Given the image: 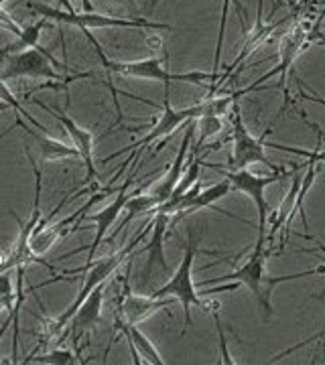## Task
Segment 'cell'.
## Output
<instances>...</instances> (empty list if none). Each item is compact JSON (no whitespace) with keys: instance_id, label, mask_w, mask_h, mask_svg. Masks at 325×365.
Returning a JSON list of instances; mask_svg holds the SVG:
<instances>
[{"instance_id":"obj_1","label":"cell","mask_w":325,"mask_h":365,"mask_svg":"<svg viewBox=\"0 0 325 365\" xmlns=\"http://www.w3.org/2000/svg\"><path fill=\"white\" fill-rule=\"evenodd\" d=\"M273 252V248H269L266 234H259L256 246H254L252 254L248 256L246 262L242 266H238L234 272L224 274V276L216 278V280H204L201 287L220 284V282H232L236 287L244 284L254 294V299L259 302V307L262 309L264 317L271 319L273 317V302H271V297H273L274 287H279L283 282H289V280H297V278H305V276H315V274L325 272V266H315L311 270H303V272L271 276V274L266 272V260H269V256Z\"/></svg>"},{"instance_id":"obj_2","label":"cell","mask_w":325,"mask_h":365,"mask_svg":"<svg viewBox=\"0 0 325 365\" xmlns=\"http://www.w3.org/2000/svg\"><path fill=\"white\" fill-rule=\"evenodd\" d=\"M86 37L94 45V51L100 57L102 67L106 69V86L112 83V73L124 76V78L136 79H153L161 81L163 86H171L173 81L179 83H195V86H204L208 81H218L221 78L220 73H206V71H189V73H173L167 67L163 66V61L159 57H149V59H139V61H110L108 55L104 53V47L94 39V35L86 31Z\"/></svg>"},{"instance_id":"obj_3","label":"cell","mask_w":325,"mask_h":365,"mask_svg":"<svg viewBox=\"0 0 325 365\" xmlns=\"http://www.w3.org/2000/svg\"><path fill=\"white\" fill-rule=\"evenodd\" d=\"M169 91H171V86H165V100H163V106L155 104V102H149L146 100V104L153 106V108H159L163 114L159 116L156 120V124L151 128L149 134H144L141 140H136L134 144H130L126 148H122V150H116V153H112V155H108V157L102 160V163H110V160H114L118 158L120 155H126L130 153V157L126 158V163H122V167L118 169V173L114 175V181L120 179L122 175H124V170L129 169L130 163H136L139 158L143 157V153L151 146L153 143L156 140H161V138H167L171 136L175 130H179L181 126H185L187 122H191V120H197L199 116H204V108H201V102H197V104L189 106V108H183V110H175L173 106H171V100H169Z\"/></svg>"},{"instance_id":"obj_4","label":"cell","mask_w":325,"mask_h":365,"mask_svg":"<svg viewBox=\"0 0 325 365\" xmlns=\"http://www.w3.org/2000/svg\"><path fill=\"white\" fill-rule=\"evenodd\" d=\"M146 235V227H144L141 234H136L132 240H130V244H126L124 248L116 250V252H112V254H108L104 258H100V260L96 262H88L84 268H78V270H69L71 272H81L84 274V282H81V287H79L78 294H76V299L74 302L69 304V309L64 311V313L59 314L53 323H49V331H47V335L53 337V335H57V333H61L65 331V325L69 323V319L74 317V313L79 309V304L84 302V300L88 299V294H90L94 288H98L100 284H106V280L112 276V274L116 272L118 266L122 264V262L129 258L130 254L134 252L136 248V244H141L143 242V237Z\"/></svg>"},{"instance_id":"obj_5","label":"cell","mask_w":325,"mask_h":365,"mask_svg":"<svg viewBox=\"0 0 325 365\" xmlns=\"http://www.w3.org/2000/svg\"><path fill=\"white\" fill-rule=\"evenodd\" d=\"M4 59V67L0 71V79L9 81V79H49L55 83V88H67L71 81L84 78H91L94 73H74V76H67L61 73L59 69V61L53 59V55L43 47L37 49H26V51L19 53H9V55H2Z\"/></svg>"},{"instance_id":"obj_6","label":"cell","mask_w":325,"mask_h":365,"mask_svg":"<svg viewBox=\"0 0 325 365\" xmlns=\"http://www.w3.org/2000/svg\"><path fill=\"white\" fill-rule=\"evenodd\" d=\"M195 254H197V242L194 240V232L187 230V246H185L183 260L179 262L177 270L169 280L153 292V297H156V299H175L181 302L183 314H185V325H183L181 335H185L187 329L194 325L191 307L206 309V300L201 299V294L197 292V288L194 284V274H191L194 272Z\"/></svg>"},{"instance_id":"obj_7","label":"cell","mask_w":325,"mask_h":365,"mask_svg":"<svg viewBox=\"0 0 325 365\" xmlns=\"http://www.w3.org/2000/svg\"><path fill=\"white\" fill-rule=\"evenodd\" d=\"M26 6L31 11L45 16L47 21H55L59 25H71V26H81L84 31H90V29H112V26H120V29H149V31H175V26L167 25V23H155V21H149L143 16H132V19H122V16H108V14H100L96 11H84V13H67L61 9H53L47 4H41V2H26Z\"/></svg>"},{"instance_id":"obj_8","label":"cell","mask_w":325,"mask_h":365,"mask_svg":"<svg viewBox=\"0 0 325 365\" xmlns=\"http://www.w3.org/2000/svg\"><path fill=\"white\" fill-rule=\"evenodd\" d=\"M309 29H311V26L307 25V23H295V25L291 26L285 35H283L281 45H279V66L274 67V69H271L269 73H264L262 78L256 79L252 86L244 88V96H248L250 91L259 90L264 81H269L271 78H274L276 73L281 76L279 86H283V90H285V102H283V106H281V110H279V114H276V118H274V122L283 116V114L286 112V108L291 106V93H289V81H286V73L291 71V67H293V63H295V59L299 57V53L303 51V49L307 47V43L311 41V33H309Z\"/></svg>"},{"instance_id":"obj_9","label":"cell","mask_w":325,"mask_h":365,"mask_svg":"<svg viewBox=\"0 0 325 365\" xmlns=\"http://www.w3.org/2000/svg\"><path fill=\"white\" fill-rule=\"evenodd\" d=\"M209 167L216 170H220L221 175L232 182V189L234 191H240L248 195L254 205L259 209V234H266V215H269V203H266V197H264V189L273 182H279L286 179V177H293L301 167H307V163H303L299 167H295L293 170H285V169H276L273 170V175H266V177H259L254 173H250L248 169H232V170H224L218 165H211Z\"/></svg>"},{"instance_id":"obj_10","label":"cell","mask_w":325,"mask_h":365,"mask_svg":"<svg viewBox=\"0 0 325 365\" xmlns=\"http://www.w3.org/2000/svg\"><path fill=\"white\" fill-rule=\"evenodd\" d=\"M232 143H234V150H232V158H230V167L232 169H246L248 165H252V163H262V165H266L269 169L276 170L273 163L269 160L266 157V153H264V148H266V143H264V138L271 134V128H273V124L266 128V130L262 132V136L256 138V136H252L248 128L244 126V122H242V116H240V110H238V106L234 104V120H232Z\"/></svg>"},{"instance_id":"obj_11","label":"cell","mask_w":325,"mask_h":365,"mask_svg":"<svg viewBox=\"0 0 325 365\" xmlns=\"http://www.w3.org/2000/svg\"><path fill=\"white\" fill-rule=\"evenodd\" d=\"M132 182H134V179H132V175H130L129 179L124 181V185H122V187H118L116 193H114V199H112V201H110V203H108L104 209H100L98 213L84 215V222L96 223V235H94V242H91L90 246H84V248L74 250V252H67L65 256L57 258V260H65V258H69V256H76V254L84 252V250H88V262L94 260V254H96L98 246H102V242H104L108 230L114 225V222L118 220V215L124 211L126 203H129V199L132 197V193H134V191H130Z\"/></svg>"},{"instance_id":"obj_12","label":"cell","mask_w":325,"mask_h":365,"mask_svg":"<svg viewBox=\"0 0 325 365\" xmlns=\"http://www.w3.org/2000/svg\"><path fill=\"white\" fill-rule=\"evenodd\" d=\"M25 100L35 102V104L41 106L45 112H49V114H53V116L59 120V124H61L65 128V132H67V136H69V140L74 144V148L79 153V160H81L84 167H86V182L94 181L96 175H98L96 165H94V140H96V134L91 130L81 128L74 118L67 116L64 110H59V108H49L47 104L39 102L37 98H25Z\"/></svg>"},{"instance_id":"obj_13","label":"cell","mask_w":325,"mask_h":365,"mask_svg":"<svg viewBox=\"0 0 325 365\" xmlns=\"http://www.w3.org/2000/svg\"><path fill=\"white\" fill-rule=\"evenodd\" d=\"M108 193H112V187L108 185V187H102V189H98V191H94L91 197L81 205L79 209H76L71 215H67L65 220L57 223H49V225H45L43 230L39 232H35V235L31 237V250H33V254L35 256H43V254H47L49 250L59 242V237H64L67 234V227L71 225V223H76L79 217H84L86 215V211L91 209L98 201H102Z\"/></svg>"},{"instance_id":"obj_14","label":"cell","mask_w":325,"mask_h":365,"mask_svg":"<svg viewBox=\"0 0 325 365\" xmlns=\"http://www.w3.org/2000/svg\"><path fill=\"white\" fill-rule=\"evenodd\" d=\"M194 132H195V120L191 122H187L185 124V134H183V140L181 146H179V153H177V157L175 160L171 163V167L165 173V177L161 179V181L156 182L155 187L149 191L151 195L156 197V201H159V205L161 203H165L171 195H173V191H175V187H177V182L181 179L183 170H185V163H187V153H189V144H191V138H194Z\"/></svg>"},{"instance_id":"obj_15","label":"cell","mask_w":325,"mask_h":365,"mask_svg":"<svg viewBox=\"0 0 325 365\" xmlns=\"http://www.w3.org/2000/svg\"><path fill=\"white\" fill-rule=\"evenodd\" d=\"M106 284H100L98 288H94L88 299L79 304V309L74 313V317L69 319V329L65 333H69L74 341L79 339V335L90 333L94 331L98 323H100V314H102V300H104Z\"/></svg>"},{"instance_id":"obj_16","label":"cell","mask_w":325,"mask_h":365,"mask_svg":"<svg viewBox=\"0 0 325 365\" xmlns=\"http://www.w3.org/2000/svg\"><path fill=\"white\" fill-rule=\"evenodd\" d=\"M14 126H19L21 130H25L26 136H29V138H33V140L37 143L41 158H43V160H47V163L61 160V158H79V153L74 148V144H67L64 143V140H55V138L47 136V134H43V132L33 130V128H31V126L25 122V118H16L13 126L4 132V134H0V138H4L9 132L13 130Z\"/></svg>"},{"instance_id":"obj_17","label":"cell","mask_w":325,"mask_h":365,"mask_svg":"<svg viewBox=\"0 0 325 365\" xmlns=\"http://www.w3.org/2000/svg\"><path fill=\"white\" fill-rule=\"evenodd\" d=\"M175 299H156V297H139V294H124V300L120 304V317L130 323V325H139L146 321L151 314L159 313V311H167L171 314V307H173Z\"/></svg>"},{"instance_id":"obj_18","label":"cell","mask_w":325,"mask_h":365,"mask_svg":"<svg viewBox=\"0 0 325 365\" xmlns=\"http://www.w3.org/2000/svg\"><path fill=\"white\" fill-rule=\"evenodd\" d=\"M116 327L118 331H120V333L126 337V341H129V347L130 351H132V361H134V364L141 365L143 361H149V364L153 365L165 364V359L159 355V351L155 349V345L151 343V339L144 335L139 327L126 323L120 314L116 317Z\"/></svg>"},{"instance_id":"obj_19","label":"cell","mask_w":325,"mask_h":365,"mask_svg":"<svg viewBox=\"0 0 325 365\" xmlns=\"http://www.w3.org/2000/svg\"><path fill=\"white\" fill-rule=\"evenodd\" d=\"M171 215L167 213H155V220L151 222V227H153V235H151V242L146 244L144 252L149 254L146 258V266H144L143 276H151L155 272L156 268L161 270H169V262L165 258V250H163V242H165V234H167V227H169Z\"/></svg>"},{"instance_id":"obj_20","label":"cell","mask_w":325,"mask_h":365,"mask_svg":"<svg viewBox=\"0 0 325 365\" xmlns=\"http://www.w3.org/2000/svg\"><path fill=\"white\" fill-rule=\"evenodd\" d=\"M293 185H291V189L286 191L285 199L281 201V205L276 209V213H274L273 223H271V230H269V234H266V242L269 244H273L274 242V235L279 234L281 230H285L286 232V225L289 222L295 217V207H297V193H299V187H301V177L299 170L293 175ZM283 240H285V235H283ZM281 246H283V242H281Z\"/></svg>"},{"instance_id":"obj_21","label":"cell","mask_w":325,"mask_h":365,"mask_svg":"<svg viewBox=\"0 0 325 365\" xmlns=\"http://www.w3.org/2000/svg\"><path fill=\"white\" fill-rule=\"evenodd\" d=\"M144 189H146V182L141 185L139 189H134V193H132V197L129 199V203H126V207H124V211H126V217H124L122 223H120L116 230H114V234L106 237V242H108V244H110V242H114V237H118L120 232H124V230H126V225H129L134 217H141V215H146V213H155V209L159 207V201H156V197H153L151 193L143 195Z\"/></svg>"},{"instance_id":"obj_22","label":"cell","mask_w":325,"mask_h":365,"mask_svg":"<svg viewBox=\"0 0 325 365\" xmlns=\"http://www.w3.org/2000/svg\"><path fill=\"white\" fill-rule=\"evenodd\" d=\"M49 21L45 16H41L39 21L31 23L29 26H23V33L21 37H16L14 43L6 45L4 49H0V57L2 55H9V53H19V51H26V49H37L39 47V39H41V31L45 29Z\"/></svg>"},{"instance_id":"obj_23","label":"cell","mask_w":325,"mask_h":365,"mask_svg":"<svg viewBox=\"0 0 325 365\" xmlns=\"http://www.w3.org/2000/svg\"><path fill=\"white\" fill-rule=\"evenodd\" d=\"M230 191H234V189H232V182L228 181V179H224V181H220V182H214V185H211V187H208V189H201V191L197 193V197H195L194 201H191L189 209L183 213V217H185V215H194V213L201 211V209L211 207L216 201L224 199V197L228 195Z\"/></svg>"},{"instance_id":"obj_24","label":"cell","mask_w":325,"mask_h":365,"mask_svg":"<svg viewBox=\"0 0 325 365\" xmlns=\"http://www.w3.org/2000/svg\"><path fill=\"white\" fill-rule=\"evenodd\" d=\"M195 126H197V132H199L197 143L194 144V150L197 155L201 150V146L208 143L211 136L220 134V130L224 128V120H221V116H199Z\"/></svg>"},{"instance_id":"obj_25","label":"cell","mask_w":325,"mask_h":365,"mask_svg":"<svg viewBox=\"0 0 325 365\" xmlns=\"http://www.w3.org/2000/svg\"><path fill=\"white\" fill-rule=\"evenodd\" d=\"M230 2L232 0H224V6H221V14H220V31H218V43H216V57H214V69H211V73H218V69H220V59H221V47H224V33H226V19H228V6H230ZM236 2V9H238V14H240V23L244 26L246 23V16L248 11L238 2Z\"/></svg>"},{"instance_id":"obj_26","label":"cell","mask_w":325,"mask_h":365,"mask_svg":"<svg viewBox=\"0 0 325 365\" xmlns=\"http://www.w3.org/2000/svg\"><path fill=\"white\" fill-rule=\"evenodd\" d=\"M201 167H204V160H201V158H195L194 155L191 165L183 170L181 179H179V182H177V187H175V191H173V195H171L169 199H179L183 193H187L195 182H197V179H199V170H201Z\"/></svg>"},{"instance_id":"obj_27","label":"cell","mask_w":325,"mask_h":365,"mask_svg":"<svg viewBox=\"0 0 325 365\" xmlns=\"http://www.w3.org/2000/svg\"><path fill=\"white\" fill-rule=\"evenodd\" d=\"M0 102H4V104H9L11 108L14 110V114H16V118H25V120H29L33 126H37L39 130H47L41 122H37L35 118H33V114H29L25 108H23V104L14 98V93L9 88H6V83H4V79H0Z\"/></svg>"},{"instance_id":"obj_28","label":"cell","mask_w":325,"mask_h":365,"mask_svg":"<svg viewBox=\"0 0 325 365\" xmlns=\"http://www.w3.org/2000/svg\"><path fill=\"white\" fill-rule=\"evenodd\" d=\"M49 364V365H71L78 364L79 359H76V355L67 349H53V351H47L41 357H26L23 359V364Z\"/></svg>"},{"instance_id":"obj_29","label":"cell","mask_w":325,"mask_h":365,"mask_svg":"<svg viewBox=\"0 0 325 365\" xmlns=\"http://www.w3.org/2000/svg\"><path fill=\"white\" fill-rule=\"evenodd\" d=\"M211 317H214V323H216V331H218V339H220V364L221 365H234L236 359L232 357V353L228 349V339H226V331H224V325H221L220 319V302H216L211 307Z\"/></svg>"},{"instance_id":"obj_30","label":"cell","mask_w":325,"mask_h":365,"mask_svg":"<svg viewBox=\"0 0 325 365\" xmlns=\"http://www.w3.org/2000/svg\"><path fill=\"white\" fill-rule=\"evenodd\" d=\"M0 29H2V31H6V33H11V35H14V37H21V33H23V26L19 25V23H16L13 16L6 13L2 6H0Z\"/></svg>"},{"instance_id":"obj_31","label":"cell","mask_w":325,"mask_h":365,"mask_svg":"<svg viewBox=\"0 0 325 365\" xmlns=\"http://www.w3.org/2000/svg\"><path fill=\"white\" fill-rule=\"evenodd\" d=\"M14 302H16V297H2L0 294V311H13Z\"/></svg>"},{"instance_id":"obj_32","label":"cell","mask_w":325,"mask_h":365,"mask_svg":"<svg viewBox=\"0 0 325 365\" xmlns=\"http://www.w3.org/2000/svg\"><path fill=\"white\" fill-rule=\"evenodd\" d=\"M108 2H114V4H120V6L129 9V11H132V13H136V9H139L136 0H108Z\"/></svg>"},{"instance_id":"obj_33","label":"cell","mask_w":325,"mask_h":365,"mask_svg":"<svg viewBox=\"0 0 325 365\" xmlns=\"http://www.w3.org/2000/svg\"><path fill=\"white\" fill-rule=\"evenodd\" d=\"M11 327H13V311L9 313V317H6V321H4V323H2V327H0V339L4 337V333H6V331H9Z\"/></svg>"},{"instance_id":"obj_34","label":"cell","mask_w":325,"mask_h":365,"mask_svg":"<svg viewBox=\"0 0 325 365\" xmlns=\"http://www.w3.org/2000/svg\"><path fill=\"white\" fill-rule=\"evenodd\" d=\"M57 2L64 6L67 13H74V11H76V9H74V4H71V0H57Z\"/></svg>"},{"instance_id":"obj_35","label":"cell","mask_w":325,"mask_h":365,"mask_svg":"<svg viewBox=\"0 0 325 365\" xmlns=\"http://www.w3.org/2000/svg\"><path fill=\"white\" fill-rule=\"evenodd\" d=\"M81 6H84V11H88V13H91V11H94V4H91V0H81Z\"/></svg>"},{"instance_id":"obj_36","label":"cell","mask_w":325,"mask_h":365,"mask_svg":"<svg viewBox=\"0 0 325 365\" xmlns=\"http://www.w3.org/2000/svg\"><path fill=\"white\" fill-rule=\"evenodd\" d=\"M9 108H11V106H9V104H4V102H0V114H2V112H4V110H9Z\"/></svg>"},{"instance_id":"obj_37","label":"cell","mask_w":325,"mask_h":365,"mask_svg":"<svg viewBox=\"0 0 325 365\" xmlns=\"http://www.w3.org/2000/svg\"><path fill=\"white\" fill-rule=\"evenodd\" d=\"M159 2H161V0H151V11L155 9V6H156V4H159Z\"/></svg>"}]
</instances>
